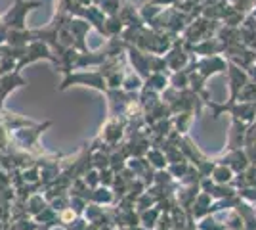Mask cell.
Instances as JSON below:
<instances>
[{
    "mask_svg": "<svg viewBox=\"0 0 256 230\" xmlns=\"http://www.w3.org/2000/svg\"><path fill=\"white\" fill-rule=\"evenodd\" d=\"M36 6H40V2H25V0H16L14 8H12L6 16H4V22L8 23V25H18V27H22L25 14H27L29 10H32V8H36Z\"/></svg>",
    "mask_w": 256,
    "mask_h": 230,
    "instance_id": "6da1fadb",
    "label": "cell"
},
{
    "mask_svg": "<svg viewBox=\"0 0 256 230\" xmlns=\"http://www.w3.org/2000/svg\"><path fill=\"white\" fill-rule=\"evenodd\" d=\"M71 217H73V213H71V211H65V213H64V219L65 220H69Z\"/></svg>",
    "mask_w": 256,
    "mask_h": 230,
    "instance_id": "7a4b0ae2",
    "label": "cell"
}]
</instances>
